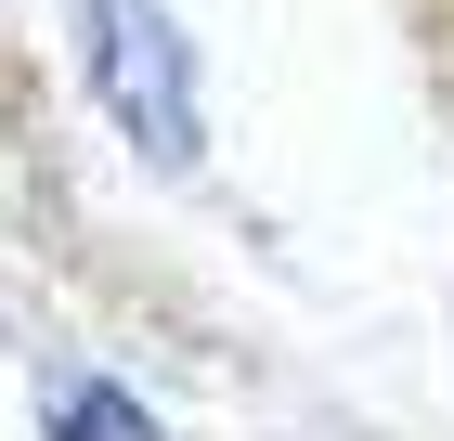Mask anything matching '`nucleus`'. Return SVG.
I'll return each mask as SVG.
<instances>
[{
	"label": "nucleus",
	"instance_id": "f03ea898",
	"mask_svg": "<svg viewBox=\"0 0 454 441\" xmlns=\"http://www.w3.org/2000/svg\"><path fill=\"white\" fill-rule=\"evenodd\" d=\"M52 441H156V415H143L117 376H66V390H52Z\"/></svg>",
	"mask_w": 454,
	"mask_h": 441
},
{
	"label": "nucleus",
	"instance_id": "f257e3e1",
	"mask_svg": "<svg viewBox=\"0 0 454 441\" xmlns=\"http://www.w3.org/2000/svg\"><path fill=\"white\" fill-rule=\"evenodd\" d=\"M78 13V66L105 91L117 143H130L143 169L195 182L208 169V91H195V39H182L169 0H66Z\"/></svg>",
	"mask_w": 454,
	"mask_h": 441
}]
</instances>
